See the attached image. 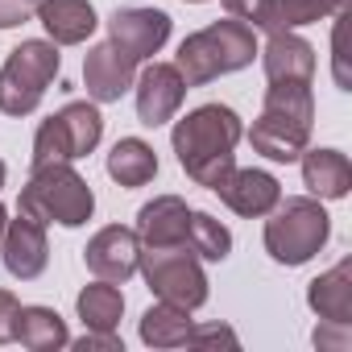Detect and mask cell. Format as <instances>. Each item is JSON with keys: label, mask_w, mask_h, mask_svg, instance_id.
<instances>
[{"label": "cell", "mask_w": 352, "mask_h": 352, "mask_svg": "<svg viewBox=\"0 0 352 352\" xmlns=\"http://www.w3.org/2000/svg\"><path fill=\"white\" fill-rule=\"evenodd\" d=\"M241 137H245V124L228 104H199L174 124L170 145L179 153V166L187 170V179L212 191L236 166L232 149H236Z\"/></svg>", "instance_id": "cell-1"}, {"label": "cell", "mask_w": 352, "mask_h": 352, "mask_svg": "<svg viewBox=\"0 0 352 352\" xmlns=\"http://www.w3.org/2000/svg\"><path fill=\"white\" fill-rule=\"evenodd\" d=\"M311 120H315L311 83H270L261 116L249 129V145L270 162H298V153L311 145Z\"/></svg>", "instance_id": "cell-2"}, {"label": "cell", "mask_w": 352, "mask_h": 352, "mask_svg": "<svg viewBox=\"0 0 352 352\" xmlns=\"http://www.w3.org/2000/svg\"><path fill=\"white\" fill-rule=\"evenodd\" d=\"M257 30L236 21V17H224V21H212L208 30L199 34H187L179 42V54H174V67L187 79V87H204L220 75H232V71H245L253 58H257Z\"/></svg>", "instance_id": "cell-3"}, {"label": "cell", "mask_w": 352, "mask_h": 352, "mask_svg": "<svg viewBox=\"0 0 352 352\" xmlns=\"http://www.w3.org/2000/svg\"><path fill=\"white\" fill-rule=\"evenodd\" d=\"M17 212L38 220V224L83 228L96 212V195L71 162H46V166H34L30 183L21 187Z\"/></svg>", "instance_id": "cell-4"}, {"label": "cell", "mask_w": 352, "mask_h": 352, "mask_svg": "<svg viewBox=\"0 0 352 352\" xmlns=\"http://www.w3.org/2000/svg\"><path fill=\"white\" fill-rule=\"evenodd\" d=\"M327 236H331V216L315 195L278 199V208L265 220V253L278 265H307L315 253H323Z\"/></svg>", "instance_id": "cell-5"}, {"label": "cell", "mask_w": 352, "mask_h": 352, "mask_svg": "<svg viewBox=\"0 0 352 352\" xmlns=\"http://www.w3.org/2000/svg\"><path fill=\"white\" fill-rule=\"evenodd\" d=\"M63 71V54L46 38H30L17 50H9L5 67H0V112L5 116H30L50 83Z\"/></svg>", "instance_id": "cell-6"}, {"label": "cell", "mask_w": 352, "mask_h": 352, "mask_svg": "<svg viewBox=\"0 0 352 352\" xmlns=\"http://www.w3.org/2000/svg\"><path fill=\"white\" fill-rule=\"evenodd\" d=\"M145 286L170 302V307H183V311H199L208 302V274L204 261L187 249V245H166V249H141L137 261Z\"/></svg>", "instance_id": "cell-7"}, {"label": "cell", "mask_w": 352, "mask_h": 352, "mask_svg": "<svg viewBox=\"0 0 352 352\" xmlns=\"http://www.w3.org/2000/svg\"><path fill=\"white\" fill-rule=\"evenodd\" d=\"M104 137V116L96 100H71L54 116H46L34 133V166L46 162H79Z\"/></svg>", "instance_id": "cell-8"}, {"label": "cell", "mask_w": 352, "mask_h": 352, "mask_svg": "<svg viewBox=\"0 0 352 352\" xmlns=\"http://www.w3.org/2000/svg\"><path fill=\"white\" fill-rule=\"evenodd\" d=\"M108 42L120 54H129L133 63H145L170 42V17L162 9H145V5L116 9L108 17Z\"/></svg>", "instance_id": "cell-9"}, {"label": "cell", "mask_w": 352, "mask_h": 352, "mask_svg": "<svg viewBox=\"0 0 352 352\" xmlns=\"http://www.w3.org/2000/svg\"><path fill=\"white\" fill-rule=\"evenodd\" d=\"M137 91V120L145 129H157L166 120H174V112L187 100V79L179 75L174 63H149L141 71V79H133Z\"/></svg>", "instance_id": "cell-10"}, {"label": "cell", "mask_w": 352, "mask_h": 352, "mask_svg": "<svg viewBox=\"0 0 352 352\" xmlns=\"http://www.w3.org/2000/svg\"><path fill=\"white\" fill-rule=\"evenodd\" d=\"M212 191L220 195L224 208H232L236 216H249V220L270 216L282 199V183L270 170H257V166H232Z\"/></svg>", "instance_id": "cell-11"}, {"label": "cell", "mask_w": 352, "mask_h": 352, "mask_svg": "<svg viewBox=\"0 0 352 352\" xmlns=\"http://www.w3.org/2000/svg\"><path fill=\"white\" fill-rule=\"evenodd\" d=\"M83 261H87V270H91L96 278L124 286V282L137 274L141 241H137V232H133V228H124V224H108V228H100V232L87 241Z\"/></svg>", "instance_id": "cell-12"}, {"label": "cell", "mask_w": 352, "mask_h": 352, "mask_svg": "<svg viewBox=\"0 0 352 352\" xmlns=\"http://www.w3.org/2000/svg\"><path fill=\"white\" fill-rule=\"evenodd\" d=\"M0 261L17 282H34L42 278L46 261H50V245H46V224L30 220L17 212V220L5 224V236H0Z\"/></svg>", "instance_id": "cell-13"}, {"label": "cell", "mask_w": 352, "mask_h": 352, "mask_svg": "<svg viewBox=\"0 0 352 352\" xmlns=\"http://www.w3.org/2000/svg\"><path fill=\"white\" fill-rule=\"evenodd\" d=\"M137 79V63L129 54H120L112 42H100L87 50L83 58V87H87V100L96 104H116Z\"/></svg>", "instance_id": "cell-14"}, {"label": "cell", "mask_w": 352, "mask_h": 352, "mask_svg": "<svg viewBox=\"0 0 352 352\" xmlns=\"http://www.w3.org/2000/svg\"><path fill=\"white\" fill-rule=\"evenodd\" d=\"M187 224H191V208L179 195H153L141 212H137V241L141 249H166V245H187Z\"/></svg>", "instance_id": "cell-15"}, {"label": "cell", "mask_w": 352, "mask_h": 352, "mask_svg": "<svg viewBox=\"0 0 352 352\" xmlns=\"http://www.w3.org/2000/svg\"><path fill=\"white\" fill-rule=\"evenodd\" d=\"M257 54H261L270 83H311L315 79V46L307 38H298L294 30L270 34L265 50H257Z\"/></svg>", "instance_id": "cell-16"}, {"label": "cell", "mask_w": 352, "mask_h": 352, "mask_svg": "<svg viewBox=\"0 0 352 352\" xmlns=\"http://www.w3.org/2000/svg\"><path fill=\"white\" fill-rule=\"evenodd\" d=\"M38 21L46 25L54 46H79L100 25L91 0H38Z\"/></svg>", "instance_id": "cell-17"}, {"label": "cell", "mask_w": 352, "mask_h": 352, "mask_svg": "<svg viewBox=\"0 0 352 352\" xmlns=\"http://www.w3.org/2000/svg\"><path fill=\"white\" fill-rule=\"evenodd\" d=\"M302 187L315 199H344L352 191V162L340 149H302Z\"/></svg>", "instance_id": "cell-18"}, {"label": "cell", "mask_w": 352, "mask_h": 352, "mask_svg": "<svg viewBox=\"0 0 352 352\" xmlns=\"http://www.w3.org/2000/svg\"><path fill=\"white\" fill-rule=\"evenodd\" d=\"M307 307H311L319 319L352 323V257L336 261L327 274H319V278L307 286Z\"/></svg>", "instance_id": "cell-19"}, {"label": "cell", "mask_w": 352, "mask_h": 352, "mask_svg": "<svg viewBox=\"0 0 352 352\" xmlns=\"http://www.w3.org/2000/svg\"><path fill=\"white\" fill-rule=\"evenodd\" d=\"M108 179L116 187H124V191L153 183L157 179V153H153V145L141 141V137H120L112 145V153H108Z\"/></svg>", "instance_id": "cell-20"}, {"label": "cell", "mask_w": 352, "mask_h": 352, "mask_svg": "<svg viewBox=\"0 0 352 352\" xmlns=\"http://www.w3.org/2000/svg\"><path fill=\"white\" fill-rule=\"evenodd\" d=\"M17 340L30 352H58V348L71 344V331H67V319L54 307L34 302V307H21V315H17Z\"/></svg>", "instance_id": "cell-21"}, {"label": "cell", "mask_w": 352, "mask_h": 352, "mask_svg": "<svg viewBox=\"0 0 352 352\" xmlns=\"http://www.w3.org/2000/svg\"><path fill=\"white\" fill-rule=\"evenodd\" d=\"M75 311H79L83 327H91V331H116L120 327V315H124V294H120L116 282L96 278L91 286L79 290Z\"/></svg>", "instance_id": "cell-22"}, {"label": "cell", "mask_w": 352, "mask_h": 352, "mask_svg": "<svg viewBox=\"0 0 352 352\" xmlns=\"http://www.w3.org/2000/svg\"><path fill=\"white\" fill-rule=\"evenodd\" d=\"M191 327H195L191 311L170 307V302H162V298H157V302L141 315V323H137L141 344H149V348H179V344H187Z\"/></svg>", "instance_id": "cell-23"}, {"label": "cell", "mask_w": 352, "mask_h": 352, "mask_svg": "<svg viewBox=\"0 0 352 352\" xmlns=\"http://www.w3.org/2000/svg\"><path fill=\"white\" fill-rule=\"evenodd\" d=\"M336 13H348V0H274V5H270V21H265V34L302 30V25L327 21Z\"/></svg>", "instance_id": "cell-24"}, {"label": "cell", "mask_w": 352, "mask_h": 352, "mask_svg": "<svg viewBox=\"0 0 352 352\" xmlns=\"http://www.w3.org/2000/svg\"><path fill=\"white\" fill-rule=\"evenodd\" d=\"M187 249L199 257V261H224L232 253V232L208 216V212H191V224H187Z\"/></svg>", "instance_id": "cell-25"}, {"label": "cell", "mask_w": 352, "mask_h": 352, "mask_svg": "<svg viewBox=\"0 0 352 352\" xmlns=\"http://www.w3.org/2000/svg\"><path fill=\"white\" fill-rule=\"evenodd\" d=\"M220 5L228 9V17H236V21L253 25V30H265V21H270V5H274V0H220Z\"/></svg>", "instance_id": "cell-26"}, {"label": "cell", "mask_w": 352, "mask_h": 352, "mask_svg": "<svg viewBox=\"0 0 352 352\" xmlns=\"http://www.w3.org/2000/svg\"><path fill=\"white\" fill-rule=\"evenodd\" d=\"M348 344H352V323L319 319V327H315V348H336V352H344Z\"/></svg>", "instance_id": "cell-27"}, {"label": "cell", "mask_w": 352, "mask_h": 352, "mask_svg": "<svg viewBox=\"0 0 352 352\" xmlns=\"http://www.w3.org/2000/svg\"><path fill=\"white\" fill-rule=\"evenodd\" d=\"M17 315H21V302L13 290H0V344H13L17 340Z\"/></svg>", "instance_id": "cell-28"}, {"label": "cell", "mask_w": 352, "mask_h": 352, "mask_svg": "<svg viewBox=\"0 0 352 352\" xmlns=\"http://www.w3.org/2000/svg\"><path fill=\"white\" fill-rule=\"evenodd\" d=\"M71 348H79V352H124L116 331H91V327L79 340H71Z\"/></svg>", "instance_id": "cell-29"}, {"label": "cell", "mask_w": 352, "mask_h": 352, "mask_svg": "<svg viewBox=\"0 0 352 352\" xmlns=\"http://www.w3.org/2000/svg\"><path fill=\"white\" fill-rule=\"evenodd\" d=\"M38 13V0H0V30H17Z\"/></svg>", "instance_id": "cell-30"}, {"label": "cell", "mask_w": 352, "mask_h": 352, "mask_svg": "<svg viewBox=\"0 0 352 352\" xmlns=\"http://www.w3.org/2000/svg\"><path fill=\"white\" fill-rule=\"evenodd\" d=\"M187 344H228V348H236V331L224 327V323H195Z\"/></svg>", "instance_id": "cell-31"}, {"label": "cell", "mask_w": 352, "mask_h": 352, "mask_svg": "<svg viewBox=\"0 0 352 352\" xmlns=\"http://www.w3.org/2000/svg\"><path fill=\"white\" fill-rule=\"evenodd\" d=\"M5 174H9V170H5V162H0V187H5Z\"/></svg>", "instance_id": "cell-32"}, {"label": "cell", "mask_w": 352, "mask_h": 352, "mask_svg": "<svg viewBox=\"0 0 352 352\" xmlns=\"http://www.w3.org/2000/svg\"><path fill=\"white\" fill-rule=\"evenodd\" d=\"M187 5H204V0H187Z\"/></svg>", "instance_id": "cell-33"}]
</instances>
